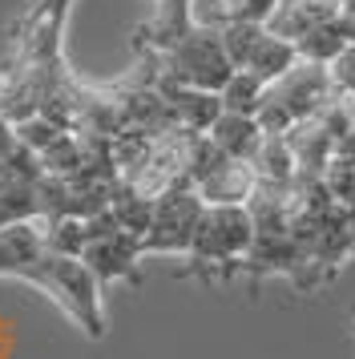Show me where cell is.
<instances>
[{"mask_svg":"<svg viewBox=\"0 0 355 359\" xmlns=\"http://www.w3.org/2000/svg\"><path fill=\"white\" fill-rule=\"evenodd\" d=\"M0 278H25L32 287H41L81 327L85 339H105L109 319H105V303H101V283L81 259L48 250L45 234H41V218L0 226Z\"/></svg>","mask_w":355,"mask_h":359,"instance_id":"obj_1","label":"cell"},{"mask_svg":"<svg viewBox=\"0 0 355 359\" xmlns=\"http://www.w3.org/2000/svg\"><path fill=\"white\" fill-rule=\"evenodd\" d=\"M250 243H255V218L246 206H206L182 275L202 278L206 287L230 283L242 271Z\"/></svg>","mask_w":355,"mask_h":359,"instance_id":"obj_2","label":"cell"},{"mask_svg":"<svg viewBox=\"0 0 355 359\" xmlns=\"http://www.w3.org/2000/svg\"><path fill=\"white\" fill-rule=\"evenodd\" d=\"M327 101H331L327 65L299 61L287 77H279L274 85H267L262 109H258V126H262V133H287L299 121H311Z\"/></svg>","mask_w":355,"mask_h":359,"instance_id":"obj_3","label":"cell"},{"mask_svg":"<svg viewBox=\"0 0 355 359\" xmlns=\"http://www.w3.org/2000/svg\"><path fill=\"white\" fill-rule=\"evenodd\" d=\"M149 57H154V53H149ZM158 69H161L166 81L190 85V89H202V93H222V85L230 81V73H234L218 33L198 29V25H194L170 53H161Z\"/></svg>","mask_w":355,"mask_h":359,"instance_id":"obj_4","label":"cell"},{"mask_svg":"<svg viewBox=\"0 0 355 359\" xmlns=\"http://www.w3.org/2000/svg\"><path fill=\"white\" fill-rule=\"evenodd\" d=\"M206 214V202L198 198L194 186H170L166 194L154 198V218L142 234V255H190L198 222Z\"/></svg>","mask_w":355,"mask_h":359,"instance_id":"obj_5","label":"cell"},{"mask_svg":"<svg viewBox=\"0 0 355 359\" xmlns=\"http://www.w3.org/2000/svg\"><path fill=\"white\" fill-rule=\"evenodd\" d=\"M142 238L129 234V230H113L105 238H93L85 246L81 262L93 271V278L101 287L109 283H138V262H142Z\"/></svg>","mask_w":355,"mask_h":359,"instance_id":"obj_6","label":"cell"},{"mask_svg":"<svg viewBox=\"0 0 355 359\" xmlns=\"http://www.w3.org/2000/svg\"><path fill=\"white\" fill-rule=\"evenodd\" d=\"M335 17H343V0H283L271 13L267 29L283 41H303L307 33H315L323 25H331Z\"/></svg>","mask_w":355,"mask_h":359,"instance_id":"obj_7","label":"cell"},{"mask_svg":"<svg viewBox=\"0 0 355 359\" xmlns=\"http://www.w3.org/2000/svg\"><path fill=\"white\" fill-rule=\"evenodd\" d=\"M194 190H198V198H202L206 206H246L250 194H255V170L246 162L226 158V162L218 165V170H210Z\"/></svg>","mask_w":355,"mask_h":359,"instance_id":"obj_8","label":"cell"},{"mask_svg":"<svg viewBox=\"0 0 355 359\" xmlns=\"http://www.w3.org/2000/svg\"><path fill=\"white\" fill-rule=\"evenodd\" d=\"M214 146L222 149L226 158H234V162H255V154L262 149V126H258V117H239V114H222L206 133Z\"/></svg>","mask_w":355,"mask_h":359,"instance_id":"obj_9","label":"cell"},{"mask_svg":"<svg viewBox=\"0 0 355 359\" xmlns=\"http://www.w3.org/2000/svg\"><path fill=\"white\" fill-rule=\"evenodd\" d=\"M295 65H299V53H295V45H290V41H283V36H274L271 29H267V33H262V41L255 45V53H250V61H246V73H255L262 85H274L279 77H287Z\"/></svg>","mask_w":355,"mask_h":359,"instance_id":"obj_10","label":"cell"},{"mask_svg":"<svg viewBox=\"0 0 355 359\" xmlns=\"http://www.w3.org/2000/svg\"><path fill=\"white\" fill-rule=\"evenodd\" d=\"M262 93H267V85L258 81L255 73H246V69H234L230 73V81L222 85V114H239V117H258L262 109Z\"/></svg>","mask_w":355,"mask_h":359,"instance_id":"obj_11","label":"cell"},{"mask_svg":"<svg viewBox=\"0 0 355 359\" xmlns=\"http://www.w3.org/2000/svg\"><path fill=\"white\" fill-rule=\"evenodd\" d=\"M109 210H113V218H117V226L142 238L145 230H149V218H154V198H145L142 190H133L129 182H117Z\"/></svg>","mask_w":355,"mask_h":359,"instance_id":"obj_12","label":"cell"},{"mask_svg":"<svg viewBox=\"0 0 355 359\" xmlns=\"http://www.w3.org/2000/svg\"><path fill=\"white\" fill-rule=\"evenodd\" d=\"M262 33H267V25H250V20H239V17L230 20L222 33H218L226 57H230V65H234V69H246V61H250L255 45L262 41Z\"/></svg>","mask_w":355,"mask_h":359,"instance_id":"obj_13","label":"cell"},{"mask_svg":"<svg viewBox=\"0 0 355 359\" xmlns=\"http://www.w3.org/2000/svg\"><path fill=\"white\" fill-rule=\"evenodd\" d=\"M279 4H283V0H242L239 8H234V17H239V20H250V25H267Z\"/></svg>","mask_w":355,"mask_h":359,"instance_id":"obj_14","label":"cell"},{"mask_svg":"<svg viewBox=\"0 0 355 359\" xmlns=\"http://www.w3.org/2000/svg\"><path fill=\"white\" fill-rule=\"evenodd\" d=\"M16 149H20V142H16L13 121H4V117H0V162H4V158H13Z\"/></svg>","mask_w":355,"mask_h":359,"instance_id":"obj_15","label":"cell"},{"mask_svg":"<svg viewBox=\"0 0 355 359\" xmlns=\"http://www.w3.org/2000/svg\"><path fill=\"white\" fill-rule=\"evenodd\" d=\"M331 158H335V162H351L355 165V126L335 142V154H331Z\"/></svg>","mask_w":355,"mask_h":359,"instance_id":"obj_16","label":"cell"},{"mask_svg":"<svg viewBox=\"0 0 355 359\" xmlns=\"http://www.w3.org/2000/svg\"><path fill=\"white\" fill-rule=\"evenodd\" d=\"M343 13H351L355 17V0H343Z\"/></svg>","mask_w":355,"mask_h":359,"instance_id":"obj_17","label":"cell"},{"mask_svg":"<svg viewBox=\"0 0 355 359\" xmlns=\"http://www.w3.org/2000/svg\"><path fill=\"white\" fill-rule=\"evenodd\" d=\"M0 101H4V73H0Z\"/></svg>","mask_w":355,"mask_h":359,"instance_id":"obj_18","label":"cell"},{"mask_svg":"<svg viewBox=\"0 0 355 359\" xmlns=\"http://www.w3.org/2000/svg\"><path fill=\"white\" fill-rule=\"evenodd\" d=\"M226 4H230V8H239V4H242V0H226Z\"/></svg>","mask_w":355,"mask_h":359,"instance_id":"obj_19","label":"cell"},{"mask_svg":"<svg viewBox=\"0 0 355 359\" xmlns=\"http://www.w3.org/2000/svg\"><path fill=\"white\" fill-rule=\"evenodd\" d=\"M154 4H158V0H154Z\"/></svg>","mask_w":355,"mask_h":359,"instance_id":"obj_20","label":"cell"}]
</instances>
